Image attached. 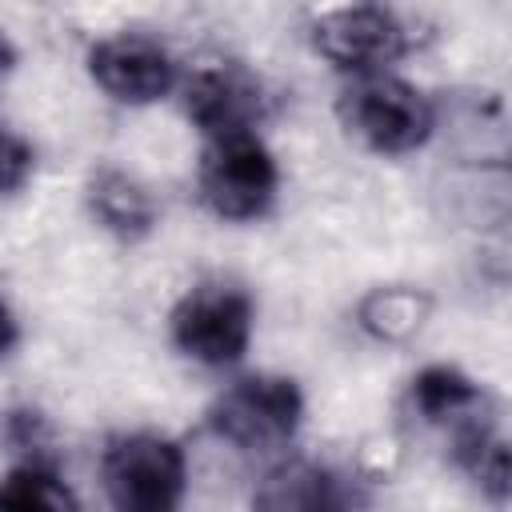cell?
<instances>
[{
	"mask_svg": "<svg viewBox=\"0 0 512 512\" xmlns=\"http://www.w3.org/2000/svg\"><path fill=\"white\" fill-rule=\"evenodd\" d=\"M336 116L364 148L380 156H408L440 128L436 104L416 84L388 72H368L348 84L336 100Z\"/></svg>",
	"mask_w": 512,
	"mask_h": 512,
	"instance_id": "6da1fadb",
	"label": "cell"
},
{
	"mask_svg": "<svg viewBox=\"0 0 512 512\" xmlns=\"http://www.w3.org/2000/svg\"><path fill=\"white\" fill-rule=\"evenodd\" d=\"M196 188L212 216L244 224L272 212L280 192V168L256 132L208 136L196 168Z\"/></svg>",
	"mask_w": 512,
	"mask_h": 512,
	"instance_id": "7a4b0ae2",
	"label": "cell"
},
{
	"mask_svg": "<svg viewBox=\"0 0 512 512\" xmlns=\"http://www.w3.org/2000/svg\"><path fill=\"white\" fill-rule=\"evenodd\" d=\"M100 480L120 512H172L188 488V460L160 432H120L100 452Z\"/></svg>",
	"mask_w": 512,
	"mask_h": 512,
	"instance_id": "3957f363",
	"label": "cell"
},
{
	"mask_svg": "<svg viewBox=\"0 0 512 512\" xmlns=\"http://www.w3.org/2000/svg\"><path fill=\"white\" fill-rule=\"evenodd\" d=\"M252 296L240 284L208 280L188 288L172 308V344L204 368H232L252 344Z\"/></svg>",
	"mask_w": 512,
	"mask_h": 512,
	"instance_id": "277c9868",
	"label": "cell"
},
{
	"mask_svg": "<svg viewBox=\"0 0 512 512\" xmlns=\"http://www.w3.org/2000/svg\"><path fill=\"white\" fill-rule=\"evenodd\" d=\"M304 420V392L288 376L256 372L232 380L208 408V424L220 440L244 448V452H264L280 448L296 436Z\"/></svg>",
	"mask_w": 512,
	"mask_h": 512,
	"instance_id": "5b68a950",
	"label": "cell"
},
{
	"mask_svg": "<svg viewBox=\"0 0 512 512\" xmlns=\"http://www.w3.org/2000/svg\"><path fill=\"white\" fill-rule=\"evenodd\" d=\"M312 48L340 72H384L408 52V32L392 8L376 0L344 4L312 20Z\"/></svg>",
	"mask_w": 512,
	"mask_h": 512,
	"instance_id": "8992f818",
	"label": "cell"
},
{
	"mask_svg": "<svg viewBox=\"0 0 512 512\" xmlns=\"http://www.w3.org/2000/svg\"><path fill=\"white\" fill-rule=\"evenodd\" d=\"M84 64L104 96H112L116 104H132V108L164 100L180 80L172 52L144 32H112L96 40Z\"/></svg>",
	"mask_w": 512,
	"mask_h": 512,
	"instance_id": "52a82bcc",
	"label": "cell"
},
{
	"mask_svg": "<svg viewBox=\"0 0 512 512\" xmlns=\"http://www.w3.org/2000/svg\"><path fill=\"white\" fill-rule=\"evenodd\" d=\"M184 116L208 136H228V132H256V124L268 112V96L260 80L240 68V64H204L180 84Z\"/></svg>",
	"mask_w": 512,
	"mask_h": 512,
	"instance_id": "ba28073f",
	"label": "cell"
},
{
	"mask_svg": "<svg viewBox=\"0 0 512 512\" xmlns=\"http://www.w3.org/2000/svg\"><path fill=\"white\" fill-rule=\"evenodd\" d=\"M84 200H88L92 220L108 236H116L124 244H136V240H144L156 228V200H152V192L136 176H128L120 168H96L88 176Z\"/></svg>",
	"mask_w": 512,
	"mask_h": 512,
	"instance_id": "9c48e42d",
	"label": "cell"
},
{
	"mask_svg": "<svg viewBox=\"0 0 512 512\" xmlns=\"http://www.w3.org/2000/svg\"><path fill=\"white\" fill-rule=\"evenodd\" d=\"M352 500L356 496L344 488V476L312 460H288L272 468L264 484L252 492V504L268 512H320V508H344Z\"/></svg>",
	"mask_w": 512,
	"mask_h": 512,
	"instance_id": "30bf717a",
	"label": "cell"
},
{
	"mask_svg": "<svg viewBox=\"0 0 512 512\" xmlns=\"http://www.w3.org/2000/svg\"><path fill=\"white\" fill-rule=\"evenodd\" d=\"M428 312H432V300L424 288L380 284V288L364 292V300L356 304V324L380 344H404L424 328Z\"/></svg>",
	"mask_w": 512,
	"mask_h": 512,
	"instance_id": "8fae6325",
	"label": "cell"
},
{
	"mask_svg": "<svg viewBox=\"0 0 512 512\" xmlns=\"http://www.w3.org/2000/svg\"><path fill=\"white\" fill-rule=\"evenodd\" d=\"M408 400H412V412L428 424H456L464 420L468 412L484 408V388L464 376L456 364H424L416 376H412V388H408Z\"/></svg>",
	"mask_w": 512,
	"mask_h": 512,
	"instance_id": "7c38bea8",
	"label": "cell"
},
{
	"mask_svg": "<svg viewBox=\"0 0 512 512\" xmlns=\"http://www.w3.org/2000/svg\"><path fill=\"white\" fill-rule=\"evenodd\" d=\"M0 508L8 512H76L80 496L68 488L52 456H24L0 476Z\"/></svg>",
	"mask_w": 512,
	"mask_h": 512,
	"instance_id": "4fadbf2b",
	"label": "cell"
},
{
	"mask_svg": "<svg viewBox=\"0 0 512 512\" xmlns=\"http://www.w3.org/2000/svg\"><path fill=\"white\" fill-rule=\"evenodd\" d=\"M32 168H36L32 144L20 132H12V128L0 124V196L20 192L28 184V176H32Z\"/></svg>",
	"mask_w": 512,
	"mask_h": 512,
	"instance_id": "5bb4252c",
	"label": "cell"
},
{
	"mask_svg": "<svg viewBox=\"0 0 512 512\" xmlns=\"http://www.w3.org/2000/svg\"><path fill=\"white\" fill-rule=\"evenodd\" d=\"M16 340H20V324H16V316H12V308H8V300L0 296V360L16 348Z\"/></svg>",
	"mask_w": 512,
	"mask_h": 512,
	"instance_id": "9a60e30c",
	"label": "cell"
},
{
	"mask_svg": "<svg viewBox=\"0 0 512 512\" xmlns=\"http://www.w3.org/2000/svg\"><path fill=\"white\" fill-rule=\"evenodd\" d=\"M12 68H16V44L0 32V84L12 76Z\"/></svg>",
	"mask_w": 512,
	"mask_h": 512,
	"instance_id": "2e32d148",
	"label": "cell"
}]
</instances>
